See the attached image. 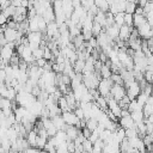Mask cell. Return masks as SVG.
<instances>
[{
    "instance_id": "9c48e42d",
    "label": "cell",
    "mask_w": 153,
    "mask_h": 153,
    "mask_svg": "<svg viewBox=\"0 0 153 153\" xmlns=\"http://www.w3.org/2000/svg\"><path fill=\"white\" fill-rule=\"evenodd\" d=\"M118 126L123 129H129V128H135V123L131 120L130 116H126V117H120L118 121Z\"/></svg>"
},
{
    "instance_id": "4316f807",
    "label": "cell",
    "mask_w": 153,
    "mask_h": 153,
    "mask_svg": "<svg viewBox=\"0 0 153 153\" xmlns=\"http://www.w3.org/2000/svg\"><path fill=\"white\" fill-rule=\"evenodd\" d=\"M97 124H98V122H97L94 118H88V120H86L85 128H87L90 131H93V130H96Z\"/></svg>"
},
{
    "instance_id": "3957f363",
    "label": "cell",
    "mask_w": 153,
    "mask_h": 153,
    "mask_svg": "<svg viewBox=\"0 0 153 153\" xmlns=\"http://www.w3.org/2000/svg\"><path fill=\"white\" fill-rule=\"evenodd\" d=\"M61 117H62L65 124H67V126H74V127H76L78 129H80V128H79V121H80V120L75 116V114H74L73 111H65V112H61Z\"/></svg>"
},
{
    "instance_id": "277c9868",
    "label": "cell",
    "mask_w": 153,
    "mask_h": 153,
    "mask_svg": "<svg viewBox=\"0 0 153 153\" xmlns=\"http://www.w3.org/2000/svg\"><path fill=\"white\" fill-rule=\"evenodd\" d=\"M136 31L139 33V37L142 38V39H148V38H152L153 36V31H152V26L146 22L143 23L142 25L137 26L136 27Z\"/></svg>"
},
{
    "instance_id": "f907efd6",
    "label": "cell",
    "mask_w": 153,
    "mask_h": 153,
    "mask_svg": "<svg viewBox=\"0 0 153 153\" xmlns=\"http://www.w3.org/2000/svg\"><path fill=\"white\" fill-rule=\"evenodd\" d=\"M87 44H88L92 49H94V48H97V47H98V45H97V41H96V38H94V37H92L91 39H88V41H87Z\"/></svg>"
},
{
    "instance_id": "d4e9b609",
    "label": "cell",
    "mask_w": 153,
    "mask_h": 153,
    "mask_svg": "<svg viewBox=\"0 0 153 153\" xmlns=\"http://www.w3.org/2000/svg\"><path fill=\"white\" fill-rule=\"evenodd\" d=\"M47 141H48V137H45V136H38L37 135V140H36V148L37 149H43L44 148V146H45V143H47Z\"/></svg>"
},
{
    "instance_id": "2e32d148",
    "label": "cell",
    "mask_w": 153,
    "mask_h": 153,
    "mask_svg": "<svg viewBox=\"0 0 153 153\" xmlns=\"http://www.w3.org/2000/svg\"><path fill=\"white\" fill-rule=\"evenodd\" d=\"M102 153H121L120 152V147L117 145H109V143H104Z\"/></svg>"
},
{
    "instance_id": "5bb4252c",
    "label": "cell",
    "mask_w": 153,
    "mask_h": 153,
    "mask_svg": "<svg viewBox=\"0 0 153 153\" xmlns=\"http://www.w3.org/2000/svg\"><path fill=\"white\" fill-rule=\"evenodd\" d=\"M25 139H26V141H27L30 147H35L36 146V140H37V133L33 129H31L30 131L26 133Z\"/></svg>"
},
{
    "instance_id": "f5cc1de1",
    "label": "cell",
    "mask_w": 153,
    "mask_h": 153,
    "mask_svg": "<svg viewBox=\"0 0 153 153\" xmlns=\"http://www.w3.org/2000/svg\"><path fill=\"white\" fill-rule=\"evenodd\" d=\"M134 14H143L142 7H140V6H136V8H135V12H134Z\"/></svg>"
},
{
    "instance_id": "836d02e7",
    "label": "cell",
    "mask_w": 153,
    "mask_h": 153,
    "mask_svg": "<svg viewBox=\"0 0 153 153\" xmlns=\"http://www.w3.org/2000/svg\"><path fill=\"white\" fill-rule=\"evenodd\" d=\"M148 97H149V96H147V94H145L143 92H141L135 99H136V102H137V104H139L140 106H143V104L146 103V100H147Z\"/></svg>"
},
{
    "instance_id": "8992f818",
    "label": "cell",
    "mask_w": 153,
    "mask_h": 153,
    "mask_svg": "<svg viewBox=\"0 0 153 153\" xmlns=\"http://www.w3.org/2000/svg\"><path fill=\"white\" fill-rule=\"evenodd\" d=\"M131 30H133L131 26H128V25H124V24L122 26H120V29H118V39H121L123 42H127L129 36H130Z\"/></svg>"
},
{
    "instance_id": "e575fe53",
    "label": "cell",
    "mask_w": 153,
    "mask_h": 153,
    "mask_svg": "<svg viewBox=\"0 0 153 153\" xmlns=\"http://www.w3.org/2000/svg\"><path fill=\"white\" fill-rule=\"evenodd\" d=\"M32 57L35 59V61L38 60V59H41V57H43V48L39 47V48L32 50Z\"/></svg>"
},
{
    "instance_id": "6da1fadb",
    "label": "cell",
    "mask_w": 153,
    "mask_h": 153,
    "mask_svg": "<svg viewBox=\"0 0 153 153\" xmlns=\"http://www.w3.org/2000/svg\"><path fill=\"white\" fill-rule=\"evenodd\" d=\"M114 85V82L109 79H100L99 82H98V86H97V91L99 93V96L102 97H106L110 94V88L111 86Z\"/></svg>"
},
{
    "instance_id": "6f0895ef",
    "label": "cell",
    "mask_w": 153,
    "mask_h": 153,
    "mask_svg": "<svg viewBox=\"0 0 153 153\" xmlns=\"http://www.w3.org/2000/svg\"><path fill=\"white\" fill-rule=\"evenodd\" d=\"M147 1H149V2H152V1H153V0H147Z\"/></svg>"
},
{
    "instance_id": "7bdbcfd3",
    "label": "cell",
    "mask_w": 153,
    "mask_h": 153,
    "mask_svg": "<svg viewBox=\"0 0 153 153\" xmlns=\"http://www.w3.org/2000/svg\"><path fill=\"white\" fill-rule=\"evenodd\" d=\"M152 10H153V4H152V2H149V1H147V2H146V5L142 7L143 16H145L146 13H148V12H152Z\"/></svg>"
},
{
    "instance_id": "4dcf8cb0",
    "label": "cell",
    "mask_w": 153,
    "mask_h": 153,
    "mask_svg": "<svg viewBox=\"0 0 153 153\" xmlns=\"http://www.w3.org/2000/svg\"><path fill=\"white\" fill-rule=\"evenodd\" d=\"M110 80L116 85H123V80H122V78L118 73H112L111 76H110Z\"/></svg>"
},
{
    "instance_id": "9f6ffc18",
    "label": "cell",
    "mask_w": 153,
    "mask_h": 153,
    "mask_svg": "<svg viewBox=\"0 0 153 153\" xmlns=\"http://www.w3.org/2000/svg\"><path fill=\"white\" fill-rule=\"evenodd\" d=\"M41 153H47L45 151H43V149H41Z\"/></svg>"
},
{
    "instance_id": "b9f144b4",
    "label": "cell",
    "mask_w": 153,
    "mask_h": 153,
    "mask_svg": "<svg viewBox=\"0 0 153 153\" xmlns=\"http://www.w3.org/2000/svg\"><path fill=\"white\" fill-rule=\"evenodd\" d=\"M45 131H47V135H48V137H53V136H55V134L57 133V129L54 127V124L53 126H50L48 129H45Z\"/></svg>"
},
{
    "instance_id": "30bf717a",
    "label": "cell",
    "mask_w": 153,
    "mask_h": 153,
    "mask_svg": "<svg viewBox=\"0 0 153 153\" xmlns=\"http://www.w3.org/2000/svg\"><path fill=\"white\" fill-rule=\"evenodd\" d=\"M65 133H66V135H67V139L71 140V141H73V140H75V137H76L78 134L80 133V129H78V128L74 127V126H67L66 129H65Z\"/></svg>"
},
{
    "instance_id": "603a6c76",
    "label": "cell",
    "mask_w": 153,
    "mask_h": 153,
    "mask_svg": "<svg viewBox=\"0 0 153 153\" xmlns=\"http://www.w3.org/2000/svg\"><path fill=\"white\" fill-rule=\"evenodd\" d=\"M103 146H104V142L100 139H98L94 143H92V153H102Z\"/></svg>"
},
{
    "instance_id": "ab89813d",
    "label": "cell",
    "mask_w": 153,
    "mask_h": 153,
    "mask_svg": "<svg viewBox=\"0 0 153 153\" xmlns=\"http://www.w3.org/2000/svg\"><path fill=\"white\" fill-rule=\"evenodd\" d=\"M81 36H82V38H84L85 42H87L88 39H91L93 37L91 30H81Z\"/></svg>"
},
{
    "instance_id": "7dc6e473",
    "label": "cell",
    "mask_w": 153,
    "mask_h": 153,
    "mask_svg": "<svg viewBox=\"0 0 153 153\" xmlns=\"http://www.w3.org/2000/svg\"><path fill=\"white\" fill-rule=\"evenodd\" d=\"M45 63H47V60L43 59V57H41V59H38V60L35 61V65H36L37 67H39V68H43V67L45 66Z\"/></svg>"
},
{
    "instance_id": "8fae6325",
    "label": "cell",
    "mask_w": 153,
    "mask_h": 153,
    "mask_svg": "<svg viewBox=\"0 0 153 153\" xmlns=\"http://www.w3.org/2000/svg\"><path fill=\"white\" fill-rule=\"evenodd\" d=\"M50 120H51V123L54 124V127H55L57 130H63V131H65V129H66L67 124H65V122H63V120H62L61 115H56V116L51 117Z\"/></svg>"
},
{
    "instance_id": "44dd1931",
    "label": "cell",
    "mask_w": 153,
    "mask_h": 153,
    "mask_svg": "<svg viewBox=\"0 0 153 153\" xmlns=\"http://www.w3.org/2000/svg\"><path fill=\"white\" fill-rule=\"evenodd\" d=\"M94 103H96V104L99 106V109H102L103 111H106V110H108V103H106L105 97H102V96L97 97V98L94 99Z\"/></svg>"
},
{
    "instance_id": "9a60e30c",
    "label": "cell",
    "mask_w": 153,
    "mask_h": 153,
    "mask_svg": "<svg viewBox=\"0 0 153 153\" xmlns=\"http://www.w3.org/2000/svg\"><path fill=\"white\" fill-rule=\"evenodd\" d=\"M111 74H112V72H111L110 67L103 63L102 67H100V69H99V75H100V78H102V79H109V78L111 76Z\"/></svg>"
},
{
    "instance_id": "52a82bcc",
    "label": "cell",
    "mask_w": 153,
    "mask_h": 153,
    "mask_svg": "<svg viewBox=\"0 0 153 153\" xmlns=\"http://www.w3.org/2000/svg\"><path fill=\"white\" fill-rule=\"evenodd\" d=\"M118 26L114 23L112 25H110V26H106L105 27V30H104V32L112 39V41H116L117 38H118Z\"/></svg>"
},
{
    "instance_id": "74e56055",
    "label": "cell",
    "mask_w": 153,
    "mask_h": 153,
    "mask_svg": "<svg viewBox=\"0 0 153 153\" xmlns=\"http://www.w3.org/2000/svg\"><path fill=\"white\" fill-rule=\"evenodd\" d=\"M123 22H124V25H128V26H131V27H133V14L124 13Z\"/></svg>"
},
{
    "instance_id": "cb8c5ba5",
    "label": "cell",
    "mask_w": 153,
    "mask_h": 153,
    "mask_svg": "<svg viewBox=\"0 0 153 153\" xmlns=\"http://www.w3.org/2000/svg\"><path fill=\"white\" fill-rule=\"evenodd\" d=\"M6 109H12V102L4 98V97H0V110L2 111V110H6Z\"/></svg>"
},
{
    "instance_id": "816d5d0a",
    "label": "cell",
    "mask_w": 153,
    "mask_h": 153,
    "mask_svg": "<svg viewBox=\"0 0 153 153\" xmlns=\"http://www.w3.org/2000/svg\"><path fill=\"white\" fill-rule=\"evenodd\" d=\"M6 79V73H5V69L4 68H0V81L4 82Z\"/></svg>"
},
{
    "instance_id": "5b68a950",
    "label": "cell",
    "mask_w": 153,
    "mask_h": 153,
    "mask_svg": "<svg viewBox=\"0 0 153 153\" xmlns=\"http://www.w3.org/2000/svg\"><path fill=\"white\" fill-rule=\"evenodd\" d=\"M110 94H111V97L116 102H120L126 96V88L123 87V85H116V84H114L111 86V88H110Z\"/></svg>"
},
{
    "instance_id": "d6986e66",
    "label": "cell",
    "mask_w": 153,
    "mask_h": 153,
    "mask_svg": "<svg viewBox=\"0 0 153 153\" xmlns=\"http://www.w3.org/2000/svg\"><path fill=\"white\" fill-rule=\"evenodd\" d=\"M131 117V120L134 121V123H139V122H142L143 121V114H142V110H136V111H133L130 112L129 115Z\"/></svg>"
},
{
    "instance_id": "4fadbf2b",
    "label": "cell",
    "mask_w": 153,
    "mask_h": 153,
    "mask_svg": "<svg viewBox=\"0 0 153 153\" xmlns=\"http://www.w3.org/2000/svg\"><path fill=\"white\" fill-rule=\"evenodd\" d=\"M42 18L44 19V22L48 24L50 22H55V14H54V11H53V7H48L44 10L43 14H42Z\"/></svg>"
},
{
    "instance_id": "ba28073f",
    "label": "cell",
    "mask_w": 153,
    "mask_h": 153,
    "mask_svg": "<svg viewBox=\"0 0 153 153\" xmlns=\"http://www.w3.org/2000/svg\"><path fill=\"white\" fill-rule=\"evenodd\" d=\"M142 114H143V117H147L149 115H153V98L152 96H149L146 100V103L143 104L142 106Z\"/></svg>"
},
{
    "instance_id": "11a10c76",
    "label": "cell",
    "mask_w": 153,
    "mask_h": 153,
    "mask_svg": "<svg viewBox=\"0 0 153 153\" xmlns=\"http://www.w3.org/2000/svg\"><path fill=\"white\" fill-rule=\"evenodd\" d=\"M18 153H27L26 151H22V152H18Z\"/></svg>"
},
{
    "instance_id": "f35d334b",
    "label": "cell",
    "mask_w": 153,
    "mask_h": 153,
    "mask_svg": "<svg viewBox=\"0 0 153 153\" xmlns=\"http://www.w3.org/2000/svg\"><path fill=\"white\" fill-rule=\"evenodd\" d=\"M143 79L146 80L147 84H151L152 79H153V71H145L143 72Z\"/></svg>"
},
{
    "instance_id": "f6af8a7d",
    "label": "cell",
    "mask_w": 153,
    "mask_h": 153,
    "mask_svg": "<svg viewBox=\"0 0 153 153\" xmlns=\"http://www.w3.org/2000/svg\"><path fill=\"white\" fill-rule=\"evenodd\" d=\"M6 93H7V86L5 85V82H1L0 81V97H6Z\"/></svg>"
},
{
    "instance_id": "7402d4cb",
    "label": "cell",
    "mask_w": 153,
    "mask_h": 153,
    "mask_svg": "<svg viewBox=\"0 0 153 153\" xmlns=\"http://www.w3.org/2000/svg\"><path fill=\"white\" fill-rule=\"evenodd\" d=\"M84 66H85V61L78 59V60L73 63V71H74V73H81L82 69H84Z\"/></svg>"
},
{
    "instance_id": "db71d44e",
    "label": "cell",
    "mask_w": 153,
    "mask_h": 153,
    "mask_svg": "<svg viewBox=\"0 0 153 153\" xmlns=\"http://www.w3.org/2000/svg\"><path fill=\"white\" fill-rule=\"evenodd\" d=\"M71 1H72V5H73L74 8L78 7V6H80V0H71Z\"/></svg>"
},
{
    "instance_id": "c3c4849f",
    "label": "cell",
    "mask_w": 153,
    "mask_h": 153,
    "mask_svg": "<svg viewBox=\"0 0 153 153\" xmlns=\"http://www.w3.org/2000/svg\"><path fill=\"white\" fill-rule=\"evenodd\" d=\"M74 149H75V145H74V142L71 141V140H67V151H68V153H73Z\"/></svg>"
},
{
    "instance_id": "681fc988",
    "label": "cell",
    "mask_w": 153,
    "mask_h": 153,
    "mask_svg": "<svg viewBox=\"0 0 153 153\" xmlns=\"http://www.w3.org/2000/svg\"><path fill=\"white\" fill-rule=\"evenodd\" d=\"M41 91H42V90H41V88H39V87L37 86V85H35V86L32 87V90H31V94H32L33 97H36V98H37V97L39 96Z\"/></svg>"
},
{
    "instance_id": "ac0fdd59",
    "label": "cell",
    "mask_w": 153,
    "mask_h": 153,
    "mask_svg": "<svg viewBox=\"0 0 153 153\" xmlns=\"http://www.w3.org/2000/svg\"><path fill=\"white\" fill-rule=\"evenodd\" d=\"M54 137V140H55V142H56V146L59 145V143H61V142H66L68 139H67V135H66V133L63 131V130H57V133L55 134V136H53Z\"/></svg>"
},
{
    "instance_id": "f546056e",
    "label": "cell",
    "mask_w": 153,
    "mask_h": 153,
    "mask_svg": "<svg viewBox=\"0 0 153 153\" xmlns=\"http://www.w3.org/2000/svg\"><path fill=\"white\" fill-rule=\"evenodd\" d=\"M136 6H137V5H136L135 2H129V1H127V5H126V10H124V13H128V14H134Z\"/></svg>"
},
{
    "instance_id": "ee69618b",
    "label": "cell",
    "mask_w": 153,
    "mask_h": 153,
    "mask_svg": "<svg viewBox=\"0 0 153 153\" xmlns=\"http://www.w3.org/2000/svg\"><path fill=\"white\" fill-rule=\"evenodd\" d=\"M73 112L75 114V116H76L79 120H84V111H82V109H81L80 106L75 108V109L73 110Z\"/></svg>"
},
{
    "instance_id": "bcb514c9",
    "label": "cell",
    "mask_w": 153,
    "mask_h": 153,
    "mask_svg": "<svg viewBox=\"0 0 153 153\" xmlns=\"http://www.w3.org/2000/svg\"><path fill=\"white\" fill-rule=\"evenodd\" d=\"M61 84L69 86V84H71V78H69L68 75H66V74H61Z\"/></svg>"
},
{
    "instance_id": "e0dca14e",
    "label": "cell",
    "mask_w": 153,
    "mask_h": 153,
    "mask_svg": "<svg viewBox=\"0 0 153 153\" xmlns=\"http://www.w3.org/2000/svg\"><path fill=\"white\" fill-rule=\"evenodd\" d=\"M93 22L98 23L102 27H105V26H106V22H105V13H104V12H102V11H99V12L93 17Z\"/></svg>"
},
{
    "instance_id": "f1b7e54d",
    "label": "cell",
    "mask_w": 153,
    "mask_h": 153,
    "mask_svg": "<svg viewBox=\"0 0 153 153\" xmlns=\"http://www.w3.org/2000/svg\"><path fill=\"white\" fill-rule=\"evenodd\" d=\"M72 42H73L72 44L74 45V48L78 49V48H80V47L84 44L85 41H84V38H82V36H81V33H80V35H78L76 37H74V38L72 39Z\"/></svg>"
},
{
    "instance_id": "d6a6232c",
    "label": "cell",
    "mask_w": 153,
    "mask_h": 153,
    "mask_svg": "<svg viewBox=\"0 0 153 153\" xmlns=\"http://www.w3.org/2000/svg\"><path fill=\"white\" fill-rule=\"evenodd\" d=\"M81 147H82V151H84V152H86V153H92V143H91L87 139H85V140L82 141Z\"/></svg>"
},
{
    "instance_id": "1f68e13d",
    "label": "cell",
    "mask_w": 153,
    "mask_h": 153,
    "mask_svg": "<svg viewBox=\"0 0 153 153\" xmlns=\"http://www.w3.org/2000/svg\"><path fill=\"white\" fill-rule=\"evenodd\" d=\"M16 96H17V92H16V90L13 88V87H7V93H6V99H8V100H14L16 99Z\"/></svg>"
},
{
    "instance_id": "7a4b0ae2",
    "label": "cell",
    "mask_w": 153,
    "mask_h": 153,
    "mask_svg": "<svg viewBox=\"0 0 153 153\" xmlns=\"http://www.w3.org/2000/svg\"><path fill=\"white\" fill-rule=\"evenodd\" d=\"M2 36H4V38L6 39V42H16V41H19L23 36H25V35H23L20 31H17L16 29H11V27H6L5 30H4V32H2Z\"/></svg>"
},
{
    "instance_id": "ffe728a7",
    "label": "cell",
    "mask_w": 153,
    "mask_h": 153,
    "mask_svg": "<svg viewBox=\"0 0 153 153\" xmlns=\"http://www.w3.org/2000/svg\"><path fill=\"white\" fill-rule=\"evenodd\" d=\"M143 23H146L143 14H133V26L137 27V26L142 25Z\"/></svg>"
},
{
    "instance_id": "60d3db41",
    "label": "cell",
    "mask_w": 153,
    "mask_h": 153,
    "mask_svg": "<svg viewBox=\"0 0 153 153\" xmlns=\"http://www.w3.org/2000/svg\"><path fill=\"white\" fill-rule=\"evenodd\" d=\"M99 139V134L96 131V130H93V131H91V134H90V136L87 137V140L91 142V143H94L97 140Z\"/></svg>"
},
{
    "instance_id": "83f0119b",
    "label": "cell",
    "mask_w": 153,
    "mask_h": 153,
    "mask_svg": "<svg viewBox=\"0 0 153 153\" xmlns=\"http://www.w3.org/2000/svg\"><path fill=\"white\" fill-rule=\"evenodd\" d=\"M102 31H104V27H102L98 23H96V22H93V25H92V29H91V32H92V36L94 37H97Z\"/></svg>"
},
{
    "instance_id": "7c38bea8",
    "label": "cell",
    "mask_w": 153,
    "mask_h": 153,
    "mask_svg": "<svg viewBox=\"0 0 153 153\" xmlns=\"http://www.w3.org/2000/svg\"><path fill=\"white\" fill-rule=\"evenodd\" d=\"M42 37H43V33L41 31H36V32H29L26 35V39L29 43L33 42V43H41L42 41Z\"/></svg>"
},
{
    "instance_id": "d590c367",
    "label": "cell",
    "mask_w": 153,
    "mask_h": 153,
    "mask_svg": "<svg viewBox=\"0 0 153 153\" xmlns=\"http://www.w3.org/2000/svg\"><path fill=\"white\" fill-rule=\"evenodd\" d=\"M56 153H68L67 151V141L66 142H61L56 146Z\"/></svg>"
},
{
    "instance_id": "484cf974",
    "label": "cell",
    "mask_w": 153,
    "mask_h": 153,
    "mask_svg": "<svg viewBox=\"0 0 153 153\" xmlns=\"http://www.w3.org/2000/svg\"><path fill=\"white\" fill-rule=\"evenodd\" d=\"M123 17H124V13L123 12H118V13H116L115 16H114V23L120 27V26H122L123 24H124V22H123Z\"/></svg>"
},
{
    "instance_id": "8d00e7d4",
    "label": "cell",
    "mask_w": 153,
    "mask_h": 153,
    "mask_svg": "<svg viewBox=\"0 0 153 153\" xmlns=\"http://www.w3.org/2000/svg\"><path fill=\"white\" fill-rule=\"evenodd\" d=\"M124 134H126V137L129 139V137H133V136H139L137 135V131L135 128H129V129H124Z\"/></svg>"
}]
</instances>
